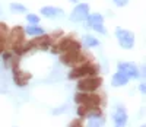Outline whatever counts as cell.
Segmentation results:
<instances>
[{
    "instance_id": "6da1fadb",
    "label": "cell",
    "mask_w": 146,
    "mask_h": 127,
    "mask_svg": "<svg viewBox=\"0 0 146 127\" xmlns=\"http://www.w3.org/2000/svg\"><path fill=\"white\" fill-rule=\"evenodd\" d=\"M25 31L22 27H15L12 28L7 34V45L12 48L13 54L16 56H22V47L25 44Z\"/></svg>"
},
{
    "instance_id": "7402d4cb",
    "label": "cell",
    "mask_w": 146,
    "mask_h": 127,
    "mask_svg": "<svg viewBox=\"0 0 146 127\" xmlns=\"http://www.w3.org/2000/svg\"><path fill=\"white\" fill-rule=\"evenodd\" d=\"M83 123H82V120H75V121H72L70 123V126H82Z\"/></svg>"
},
{
    "instance_id": "d6986e66",
    "label": "cell",
    "mask_w": 146,
    "mask_h": 127,
    "mask_svg": "<svg viewBox=\"0 0 146 127\" xmlns=\"http://www.w3.org/2000/svg\"><path fill=\"white\" fill-rule=\"evenodd\" d=\"M10 10L13 12V13H25L27 12V7L23 6V5H21V3H10Z\"/></svg>"
},
{
    "instance_id": "7a4b0ae2",
    "label": "cell",
    "mask_w": 146,
    "mask_h": 127,
    "mask_svg": "<svg viewBox=\"0 0 146 127\" xmlns=\"http://www.w3.org/2000/svg\"><path fill=\"white\" fill-rule=\"evenodd\" d=\"M98 73H100V66L92 63V60H88L73 67V70L69 73V79L72 80L82 79V78H88V76H95Z\"/></svg>"
},
{
    "instance_id": "5b68a950",
    "label": "cell",
    "mask_w": 146,
    "mask_h": 127,
    "mask_svg": "<svg viewBox=\"0 0 146 127\" xmlns=\"http://www.w3.org/2000/svg\"><path fill=\"white\" fill-rule=\"evenodd\" d=\"M73 99L78 105H92V107H100L102 101L101 96L95 92H78Z\"/></svg>"
},
{
    "instance_id": "ac0fdd59",
    "label": "cell",
    "mask_w": 146,
    "mask_h": 127,
    "mask_svg": "<svg viewBox=\"0 0 146 127\" xmlns=\"http://www.w3.org/2000/svg\"><path fill=\"white\" fill-rule=\"evenodd\" d=\"M82 45H85L86 48H94V47H98L100 45V41L96 40L95 37H92V35H83Z\"/></svg>"
},
{
    "instance_id": "4fadbf2b",
    "label": "cell",
    "mask_w": 146,
    "mask_h": 127,
    "mask_svg": "<svg viewBox=\"0 0 146 127\" xmlns=\"http://www.w3.org/2000/svg\"><path fill=\"white\" fill-rule=\"evenodd\" d=\"M113 117H114L113 120H114V124L115 126H124L127 123V118H129L127 111H126L124 107H117V110H115Z\"/></svg>"
},
{
    "instance_id": "9a60e30c",
    "label": "cell",
    "mask_w": 146,
    "mask_h": 127,
    "mask_svg": "<svg viewBox=\"0 0 146 127\" xmlns=\"http://www.w3.org/2000/svg\"><path fill=\"white\" fill-rule=\"evenodd\" d=\"M129 78L123 73V72H117L114 76H113V86H115V88H118V86H124V85H127L129 83Z\"/></svg>"
},
{
    "instance_id": "e0dca14e",
    "label": "cell",
    "mask_w": 146,
    "mask_h": 127,
    "mask_svg": "<svg viewBox=\"0 0 146 127\" xmlns=\"http://www.w3.org/2000/svg\"><path fill=\"white\" fill-rule=\"evenodd\" d=\"M86 118H88V126H92V127L104 126V123H105L102 112L101 114H91V116H88Z\"/></svg>"
},
{
    "instance_id": "3957f363",
    "label": "cell",
    "mask_w": 146,
    "mask_h": 127,
    "mask_svg": "<svg viewBox=\"0 0 146 127\" xmlns=\"http://www.w3.org/2000/svg\"><path fill=\"white\" fill-rule=\"evenodd\" d=\"M88 60H91V57L88 54H83L82 50H70V51L62 53V56H60V61L64 66H70V67H75Z\"/></svg>"
},
{
    "instance_id": "52a82bcc",
    "label": "cell",
    "mask_w": 146,
    "mask_h": 127,
    "mask_svg": "<svg viewBox=\"0 0 146 127\" xmlns=\"http://www.w3.org/2000/svg\"><path fill=\"white\" fill-rule=\"evenodd\" d=\"M88 15H89V5H88V3H79V5L75 6V9L72 10L70 21H72V22L86 21Z\"/></svg>"
},
{
    "instance_id": "ffe728a7",
    "label": "cell",
    "mask_w": 146,
    "mask_h": 127,
    "mask_svg": "<svg viewBox=\"0 0 146 127\" xmlns=\"http://www.w3.org/2000/svg\"><path fill=\"white\" fill-rule=\"evenodd\" d=\"M27 21L29 23H40V16H36L34 13H28L27 15Z\"/></svg>"
},
{
    "instance_id": "277c9868",
    "label": "cell",
    "mask_w": 146,
    "mask_h": 127,
    "mask_svg": "<svg viewBox=\"0 0 146 127\" xmlns=\"http://www.w3.org/2000/svg\"><path fill=\"white\" fill-rule=\"evenodd\" d=\"M101 85H102V78L95 74V76H88V78H82L78 83V89L80 92H95Z\"/></svg>"
},
{
    "instance_id": "5bb4252c",
    "label": "cell",
    "mask_w": 146,
    "mask_h": 127,
    "mask_svg": "<svg viewBox=\"0 0 146 127\" xmlns=\"http://www.w3.org/2000/svg\"><path fill=\"white\" fill-rule=\"evenodd\" d=\"M7 34H9L7 25L3 23V22H0V56H2V53L7 47Z\"/></svg>"
},
{
    "instance_id": "30bf717a",
    "label": "cell",
    "mask_w": 146,
    "mask_h": 127,
    "mask_svg": "<svg viewBox=\"0 0 146 127\" xmlns=\"http://www.w3.org/2000/svg\"><path fill=\"white\" fill-rule=\"evenodd\" d=\"M12 72H13V82L18 85V86H25L29 79H31V73H27L19 69V66H15L12 67Z\"/></svg>"
},
{
    "instance_id": "8992f818",
    "label": "cell",
    "mask_w": 146,
    "mask_h": 127,
    "mask_svg": "<svg viewBox=\"0 0 146 127\" xmlns=\"http://www.w3.org/2000/svg\"><path fill=\"white\" fill-rule=\"evenodd\" d=\"M115 37L118 40V44L121 48L124 50H130L135 45V34L129 29H123V28H117L115 29Z\"/></svg>"
},
{
    "instance_id": "cb8c5ba5",
    "label": "cell",
    "mask_w": 146,
    "mask_h": 127,
    "mask_svg": "<svg viewBox=\"0 0 146 127\" xmlns=\"http://www.w3.org/2000/svg\"><path fill=\"white\" fill-rule=\"evenodd\" d=\"M70 2H73V3H78V0H70Z\"/></svg>"
},
{
    "instance_id": "44dd1931",
    "label": "cell",
    "mask_w": 146,
    "mask_h": 127,
    "mask_svg": "<svg viewBox=\"0 0 146 127\" xmlns=\"http://www.w3.org/2000/svg\"><path fill=\"white\" fill-rule=\"evenodd\" d=\"M113 2H114V5H115V6L123 7V6H126V5L129 3V0H113Z\"/></svg>"
},
{
    "instance_id": "7c38bea8",
    "label": "cell",
    "mask_w": 146,
    "mask_h": 127,
    "mask_svg": "<svg viewBox=\"0 0 146 127\" xmlns=\"http://www.w3.org/2000/svg\"><path fill=\"white\" fill-rule=\"evenodd\" d=\"M40 13L44 16V18H62L64 15V10L62 7H54V6H45V7H41Z\"/></svg>"
},
{
    "instance_id": "9c48e42d",
    "label": "cell",
    "mask_w": 146,
    "mask_h": 127,
    "mask_svg": "<svg viewBox=\"0 0 146 127\" xmlns=\"http://www.w3.org/2000/svg\"><path fill=\"white\" fill-rule=\"evenodd\" d=\"M118 70L120 72H123L129 79H139V76H140V73H139V69H137V66L135 64V63H129V61H121V63H118Z\"/></svg>"
},
{
    "instance_id": "603a6c76",
    "label": "cell",
    "mask_w": 146,
    "mask_h": 127,
    "mask_svg": "<svg viewBox=\"0 0 146 127\" xmlns=\"http://www.w3.org/2000/svg\"><path fill=\"white\" fill-rule=\"evenodd\" d=\"M140 91H142V94H145V83L140 85Z\"/></svg>"
},
{
    "instance_id": "2e32d148",
    "label": "cell",
    "mask_w": 146,
    "mask_h": 127,
    "mask_svg": "<svg viewBox=\"0 0 146 127\" xmlns=\"http://www.w3.org/2000/svg\"><path fill=\"white\" fill-rule=\"evenodd\" d=\"M23 31H25V34L28 37H38V35H42L44 34V28L38 27V23H29Z\"/></svg>"
},
{
    "instance_id": "8fae6325",
    "label": "cell",
    "mask_w": 146,
    "mask_h": 127,
    "mask_svg": "<svg viewBox=\"0 0 146 127\" xmlns=\"http://www.w3.org/2000/svg\"><path fill=\"white\" fill-rule=\"evenodd\" d=\"M34 48H38V50H48L53 44V40L50 35H38V37H34L32 40Z\"/></svg>"
},
{
    "instance_id": "ba28073f",
    "label": "cell",
    "mask_w": 146,
    "mask_h": 127,
    "mask_svg": "<svg viewBox=\"0 0 146 127\" xmlns=\"http://www.w3.org/2000/svg\"><path fill=\"white\" fill-rule=\"evenodd\" d=\"M86 21H88V27H91L94 31L100 32V34H104V35L107 34V29L104 27V18H102V15H100V13H89Z\"/></svg>"
}]
</instances>
